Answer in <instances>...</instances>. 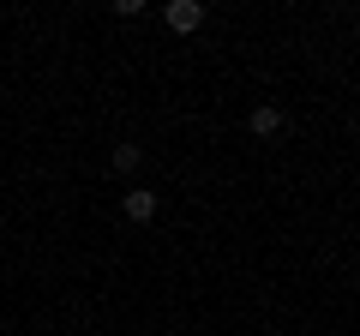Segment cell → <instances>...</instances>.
Masks as SVG:
<instances>
[{
	"label": "cell",
	"instance_id": "4",
	"mask_svg": "<svg viewBox=\"0 0 360 336\" xmlns=\"http://www.w3.org/2000/svg\"><path fill=\"white\" fill-rule=\"evenodd\" d=\"M139 162H144V150H139V144H115V168H120V174H132Z\"/></svg>",
	"mask_w": 360,
	"mask_h": 336
},
{
	"label": "cell",
	"instance_id": "2",
	"mask_svg": "<svg viewBox=\"0 0 360 336\" xmlns=\"http://www.w3.org/2000/svg\"><path fill=\"white\" fill-rule=\"evenodd\" d=\"M120 210H127V222H150V217H156V193H144V186H132V193L120 198Z\"/></svg>",
	"mask_w": 360,
	"mask_h": 336
},
{
	"label": "cell",
	"instance_id": "3",
	"mask_svg": "<svg viewBox=\"0 0 360 336\" xmlns=\"http://www.w3.org/2000/svg\"><path fill=\"white\" fill-rule=\"evenodd\" d=\"M252 132H258V138H276V132H283V108H276V103H258L252 108Z\"/></svg>",
	"mask_w": 360,
	"mask_h": 336
},
{
	"label": "cell",
	"instance_id": "1",
	"mask_svg": "<svg viewBox=\"0 0 360 336\" xmlns=\"http://www.w3.org/2000/svg\"><path fill=\"white\" fill-rule=\"evenodd\" d=\"M162 18H168V30H180V37H186V30L205 25V6H198V0H168Z\"/></svg>",
	"mask_w": 360,
	"mask_h": 336
}]
</instances>
